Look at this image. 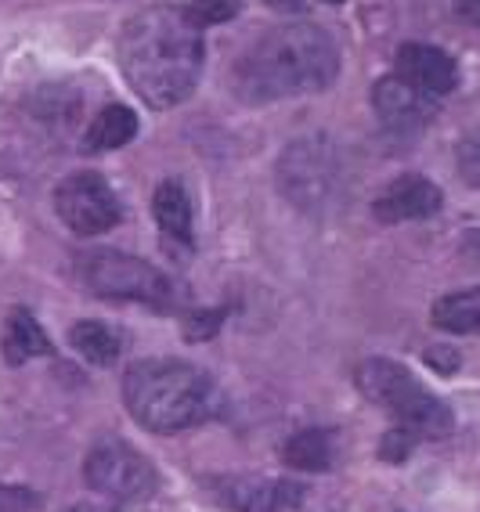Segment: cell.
Instances as JSON below:
<instances>
[{"mask_svg":"<svg viewBox=\"0 0 480 512\" xmlns=\"http://www.w3.org/2000/svg\"><path fill=\"white\" fill-rule=\"evenodd\" d=\"M434 325L444 332H459V336H477L480 332V289L466 293H448L434 303Z\"/></svg>","mask_w":480,"mask_h":512,"instance_id":"e0dca14e","label":"cell"},{"mask_svg":"<svg viewBox=\"0 0 480 512\" xmlns=\"http://www.w3.org/2000/svg\"><path fill=\"white\" fill-rule=\"evenodd\" d=\"M455 163H459V174L466 177L473 188H480V134H473V138H466L455 148Z\"/></svg>","mask_w":480,"mask_h":512,"instance_id":"ffe728a7","label":"cell"},{"mask_svg":"<svg viewBox=\"0 0 480 512\" xmlns=\"http://www.w3.org/2000/svg\"><path fill=\"white\" fill-rule=\"evenodd\" d=\"M221 321H224V311H199V314H192V318L185 321V325H188V329H185L188 343H203V339L217 336Z\"/></svg>","mask_w":480,"mask_h":512,"instance_id":"44dd1931","label":"cell"},{"mask_svg":"<svg viewBox=\"0 0 480 512\" xmlns=\"http://www.w3.org/2000/svg\"><path fill=\"white\" fill-rule=\"evenodd\" d=\"M116 58L127 83L152 109H174L192 98L203 73V29L185 8H145L130 15L116 40Z\"/></svg>","mask_w":480,"mask_h":512,"instance_id":"6da1fadb","label":"cell"},{"mask_svg":"<svg viewBox=\"0 0 480 512\" xmlns=\"http://www.w3.org/2000/svg\"><path fill=\"white\" fill-rule=\"evenodd\" d=\"M289 487L268 484V480H224V502H231L242 512H271Z\"/></svg>","mask_w":480,"mask_h":512,"instance_id":"ac0fdd59","label":"cell"},{"mask_svg":"<svg viewBox=\"0 0 480 512\" xmlns=\"http://www.w3.org/2000/svg\"><path fill=\"white\" fill-rule=\"evenodd\" d=\"M80 282L105 300L145 303L156 311H174L177 307V285L148 260L120 253V249H91V253L80 256Z\"/></svg>","mask_w":480,"mask_h":512,"instance_id":"5b68a950","label":"cell"},{"mask_svg":"<svg viewBox=\"0 0 480 512\" xmlns=\"http://www.w3.org/2000/svg\"><path fill=\"white\" fill-rule=\"evenodd\" d=\"M123 401L145 430L181 433L210 419L217 408V390L210 375L188 361L148 357L134 361L123 375Z\"/></svg>","mask_w":480,"mask_h":512,"instance_id":"3957f363","label":"cell"},{"mask_svg":"<svg viewBox=\"0 0 480 512\" xmlns=\"http://www.w3.org/2000/svg\"><path fill=\"white\" fill-rule=\"evenodd\" d=\"M372 109L376 116L394 130H419L437 116V98L419 91L416 83H408L401 73L383 76L372 87Z\"/></svg>","mask_w":480,"mask_h":512,"instance_id":"9c48e42d","label":"cell"},{"mask_svg":"<svg viewBox=\"0 0 480 512\" xmlns=\"http://www.w3.org/2000/svg\"><path fill=\"white\" fill-rule=\"evenodd\" d=\"M138 138V116L127 105H105L84 134V152H116Z\"/></svg>","mask_w":480,"mask_h":512,"instance_id":"5bb4252c","label":"cell"},{"mask_svg":"<svg viewBox=\"0 0 480 512\" xmlns=\"http://www.w3.org/2000/svg\"><path fill=\"white\" fill-rule=\"evenodd\" d=\"M282 462L300 473H325L333 466V440L325 430H304L286 440L282 448Z\"/></svg>","mask_w":480,"mask_h":512,"instance_id":"2e32d148","label":"cell"},{"mask_svg":"<svg viewBox=\"0 0 480 512\" xmlns=\"http://www.w3.org/2000/svg\"><path fill=\"white\" fill-rule=\"evenodd\" d=\"M455 15L462 22H470V26H480V0H452Z\"/></svg>","mask_w":480,"mask_h":512,"instance_id":"603a6c76","label":"cell"},{"mask_svg":"<svg viewBox=\"0 0 480 512\" xmlns=\"http://www.w3.org/2000/svg\"><path fill=\"white\" fill-rule=\"evenodd\" d=\"M278 184L300 210H325L343 192V159L329 138H300L278 159Z\"/></svg>","mask_w":480,"mask_h":512,"instance_id":"8992f818","label":"cell"},{"mask_svg":"<svg viewBox=\"0 0 480 512\" xmlns=\"http://www.w3.org/2000/svg\"><path fill=\"white\" fill-rule=\"evenodd\" d=\"M69 512H112V509H105V505H94V502H84V505H73Z\"/></svg>","mask_w":480,"mask_h":512,"instance_id":"484cf974","label":"cell"},{"mask_svg":"<svg viewBox=\"0 0 480 512\" xmlns=\"http://www.w3.org/2000/svg\"><path fill=\"white\" fill-rule=\"evenodd\" d=\"M397 73L405 76L408 83H416L419 91L444 98L459 87V65L448 51L434 44H401L397 47Z\"/></svg>","mask_w":480,"mask_h":512,"instance_id":"8fae6325","label":"cell"},{"mask_svg":"<svg viewBox=\"0 0 480 512\" xmlns=\"http://www.w3.org/2000/svg\"><path fill=\"white\" fill-rule=\"evenodd\" d=\"M340 76V47L314 22L278 26L235 65V91L246 101H278L322 94Z\"/></svg>","mask_w":480,"mask_h":512,"instance_id":"7a4b0ae2","label":"cell"},{"mask_svg":"<svg viewBox=\"0 0 480 512\" xmlns=\"http://www.w3.org/2000/svg\"><path fill=\"white\" fill-rule=\"evenodd\" d=\"M181 8H185V15L199 29H210V26H221V22L239 19L242 4L239 0H192V4H181Z\"/></svg>","mask_w":480,"mask_h":512,"instance_id":"d6986e66","label":"cell"},{"mask_svg":"<svg viewBox=\"0 0 480 512\" xmlns=\"http://www.w3.org/2000/svg\"><path fill=\"white\" fill-rule=\"evenodd\" d=\"M69 347L84 361H91V365L109 368L123 354V336L112 325H105V321H76L73 329H69Z\"/></svg>","mask_w":480,"mask_h":512,"instance_id":"9a60e30c","label":"cell"},{"mask_svg":"<svg viewBox=\"0 0 480 512\" xmlns=\"http://www.w3.org/2000/svg\"><path fill=\"white\" fill-rule=\"evenodd\" d=\"M325 4H343V0H325Z\"/></svg>","mask_w":480,"mask_h":512,"instance_id":"4316f807","label":"cell"},{"mask_svg":"<svg viewBox=\"0 0 480 512\" xmlns=\"http://www.w3.org/2000/svg\"><path fill=\"white\" fill-rule=\"evenodd\" d=\"M84 480L91 491L116 498V502H134V498H148L156 491L152 462L138 448H130L123 437H102L87 451Z\"/></svg>","mask_w":480,"mask_h":512,"instance_id":"52a82bcc","label":"cell"},{"mask_svg":"<svg viewBox=\"0 0 480 512\" xmlns=\"http://www.w3.org/2000/svg\"><path fill=\"white\" fill-rule=\"evenodd\" d=\"M268 8L275 11H289V15H300V11H307V0H264Z\"/></svg>","mask_w":480,"mask_h":512,"instance_id":"cb8c5ba5","label":"cell"},{"mask_svg":"<svg viewBox=\"0 0 480 512\" xmlns=\"http://www.w3.org/2000/svg\"><path fill=\"white\" fill-rule=\"evenodd\" d=\"M55 213L62 217V224L73 235L80 238H94L105 235L120 224V199L105 184L102 174H69L62 184L55 188Z\"/></svg>","mask_w":480,"mask_h":512,"instance_id":"ba28073f","label":"cell"},{"mask_svg":"<svg viewBox=\"0 0 480 512\" xmlns=\"http://www.w3.org/2000/svg\"><path fill=\"white\" fill-rule=\"evenodd\" d=\"M0 350H4V361L11 368L26 365L33 357H51L55 354V343L47 339V332L40 329V321L26 311V307H15L4 321V336H0Z\"/></svg>","mask_w":480,"mask_h":512,"instance_id":"4fadbf2b","label":"cell"},{"mask_svg":"<svg viewBox=\"0 0 480 512\" xmlns=\"http://www.w3.org/2000/svg\"><path fill=\"white\" fill-rule=\"evenodd\" d=\"M462 249H466V256H470L473 264L480 267V228L477 231H466V242H462Z\"/></svg>","mask_w":480,"mask_h":512,"instance_id":"d4e9b609","label":"cell"},{"mask_svg":"<svg viewBox=\"0 0 480 512\" xmlns=\"http://www.w3.org/2000/svg\"><path fill=\"white\" fill-rule=\"evenodd\" d=\"M444 195L430 177L423 174H401L379 192L372 202V217L383 224H405V220H426L441 213Z\"/></svg>","mask_w":480,"mask_h":512,"instance_id":"30bf717a","label":"cell"},{"mask_svg":"<svg viewBox=\"0 0 480 512\" xmlns=\"http://www.w3.org/2000/svg\"><path fill=\"white\" fill-rule=\"evenodd\" d=\"M358 390L379 404L390 419L419 440H444L455 430L452 408L437 394H430L416 375L390 357H369L358 365Z\"/></svg>","mask_w":480,"mask_h":512,"instance_id":"277c9868","label":"cell"},{"mask_svg":"<svg viewBox=\"0 0 480 512\" xmlns=\"http://www.w3.org/2000/svg\"><path fill=\"white\" fill-rule=\"evenodd\" d=\"M152 217H156L159 231L167 238V246H181L188 253L192 249V220H195V210H192V199H188L185 184L181 181H163L152 195Z\"/></svg>","mask_w":480,"mask_h":512,"instance_id":"7c38bea8","label":"cell"},{"mask_svg":"<svg viewBox=\"0 0 480 512\" xmlns=\"http://www.w3.org/2000/svg\"><path fill=\"white\" fill-rule=\"evenodd\" d=\"M426 361L434 368H441V372H455L459 368V354L448 347H434V350H426Z\"/></svg>","mask_w":480,"mask_h":512,"instance_id":"7402d4cb","label":"cell"}]
</instances>
